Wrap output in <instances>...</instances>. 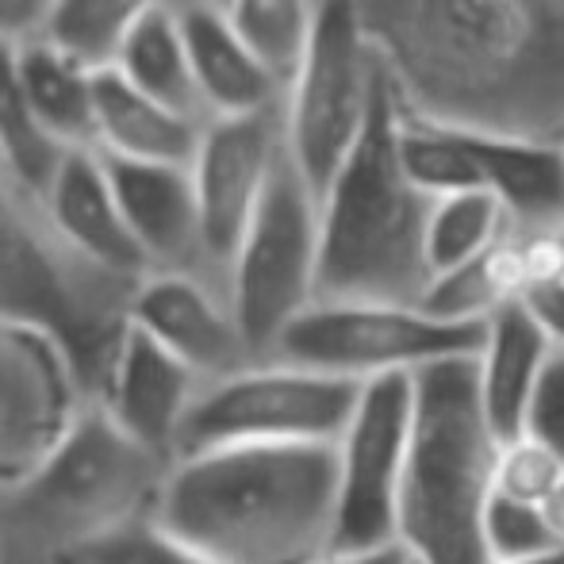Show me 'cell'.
<instances>
[{"instance_id": "obj_1", "label": "cell", "mask_w": 564, "mask_h": 564, "mask_svg": "<svg viewBox=\"0 0 564 564\" xmlns=\"http://www.w3.org/2000/svg\"><path fill=\"white\" fill-rule=\"evenodd\" d=\"M408 119L564 147V0H357Z\"/></svg>"}, {"instance_id": "obj_2", "label": "cell", "mask_w": 564, "mask_h": 564, "mask_svg": "<svg viewBox=\"0 0 564 564\" xmlns=\"http://www.w3.org/2000/svg\"><path fill=\"white\" fill-rule=\"evenodd\" d=\"M154 522L216 564H312L335 550V446H235L177 457Z\"/></svg>"}, {"instance_id": "obj_3", "label": "cell", "mask_w": 564, "mask_h": 564, "mask_svg": "<svg viewBox=\"0 0 564 564\" xmlns=\"http://www.w3.org/2000/svg\"><path fill=\"white\" fill-rule=\"evenodd\" d=\"M403 112L380 82L357 147L319 196V292L315 304L423 307L434 284L426 235L434 204L403 170Z\"/></svg>"}, {"instance_id": "obj_4", "label": "cell", "mask_w": 564, "mask_h": 564, "mask_svg": "<svg viewBox=\"0 0 564 564\" xmlns=\"http://www.w3.org/2000/svg\"><path fill=\"white\" fill-rule=\"evenodd\" d=\"M170 468L85 403L35 468L0 484V564H82L154 519Z\"/></svg>"}, {"instance_id": "obj_5", "label": "cell", "mask_w": 564, "mask_h": 564, "mask_svg": "<svg viewBox=\"0 0 564 564\" xmlns=\"http://www.w3.org/2000/svg\"><path fill=\"white\" fill-rule=\"evenodd\" d=\"M134 289L82 258L54 224L46 196L0 158V323L51 338L89 403L131 330Z\"/></svg>"}, {"instance_id": "obj_6", "label": "cell", "mask_w": 564, "mask_h": 564, "mask_svg": "<svg viewBox=\"0 0 564 564\" xmlns=\"http://www.w3.org/2000/svg\"><path fill=\"white\" fill-rule=\"evenodd\" d=\"M400 545L415 564H491L484 522L496 499L499 434L480 400L476 357L415 372Z\"/></svg>"}, {"instance_id": "obj_7", "label": "cell", "mask_w": 564, "mask_h": 564, "mask_svg": "<svg viewBox=\"0 0 564 564\" xmlns=\"http://www.w3.org/2000/svg\"><path fill=\"white\" fill-rule=\"evenodd\" d=\"M384 69L357 15V0H323L319 28L284 89V147L315 196L327 193L377 105Z\"/></svg>"}, {"instance_id": "obj_8", "label": "cell", "mask_w": 564, "mask_h": 564, "mask_svg": "<svg viewBox=\"0 0 564 564\" xmlns=\"http://www.w3.org/2000/svg\"><path fill=\"white\" fill-rule=\"evenodd\" d=\"M357 395L361 384L349 380L284 361H253L196 392L177 457L235 446H338Z\"/></svg>"}, {"instance_id": "obj_9", "label": "cell", "mask_w": 564, "mask_h": 564, "mask_svg": "<svg viewBox=\"0 0 564 564\" xmlns=\"http://www.w3.org/2000/svg\"><path fill=\"white\" fill-rule=\"evenodd\" d=\"M319 292V196L284 154L261 208L227 265V300L265 361L276 338L315 304Z\"/></svg>"}, {"instance_id": "obj_10", "label": "cell", "mask_w": 564, "mask_h": 564, "mask_svg": "<svg viewBox=\"0 0 564 564\" xmlns=\"http://www.w3.org/2000/svg\"><path fill=\"white\" fill-rule=\"evenodd\" d=\"M484 327H460L408 304H312L265 361H284L369 384L380 377H415L438 361L476 357Z\"/></svg>"}, {"instance_id": "obj_11", "label": "cell", "mask_w": 564, "mask_h": 564, "mask_svg": "<svg viewBox=\"0 0 564 564\" xmlns=\"http://www.w3.org/2000/svg\"><path fill=\"white\" fill-rule=\"evenodd\" d=\"M415 380L380 377L361 384L354 419L335 446L338 527L335 550L400 542V496L408 473Z\"/></svg>"}, {"instance_id": "obj_12", "label": "cell", "mask_w": 564, "mask_h": 564, "mask_svg": "<svg viewBox=\"0 0 564 564\" xmlns=\"http://www.w3.org/2000/svg\"><path fill=\"white\" fill-rule=\"evenodd\" d=\"M284 154V119L281 112L208 119L200 147L188 165L200 200L204 246L212 265L227 281V265L250 227L253 212L261 208Z\"/></svg>"}, {"instance_id": "obj_13", "label": "cell", "mask_w": 564, "mask_h": 564, "mask_svg": "<svg viewBox=\"0 0 564 564\" xmlns=\"http://www.w3.org/2000/svg\"><path fill=\"white\" fill-rule=\"evenodd\" d=\"M85 403L66 354L51 338L0 323V484L35 468Z\"/></svg>"}, {"instance_id": "obj_14", "label": "cell", "mask_w": 564, "mask_h": 564, "mask_svg": "<svg viewBox=\"0 0 564 564\" xmlns=\"http://www.w3.org/2000/svg\"><path fill=\"white\" fill-rule=\"evenodd\" d=\"M131 327L170 349L200 384H216L258 361L238 327L227 292L204 276H147L134 289Z\"/></svg>"}, {"instance_id": "obj_15", "label": "cell", "mask_w": 564, "mask_h": 564, "mask_svg": "<svg viewBox=\"0 0 564 564\" xmlns=\"http://www.w3.org/2000/svg\"><path fill=\"white\" fill-rule=\"evenodd\" d=\"M105 158V154H100ZM108 181L116 188V200L123 219L139 242L142 258L154 273H185L204 276L227 292V281L212 265L204 246L200 200H196L193 173L185 165H142L105 158Z\"/></svg>"}, {"instance_id": "obj_16", "label": "cell", "mask_w": 564, "mask_h": 564, "mask_svg": "<svg viewBox=\"0 0 564 564\" xmlns=\"http://www.w3.org/2000/svg\"><path fill=\"white\" fill-rule=\"evenodd\" d=\"M200 388V380L170 349L131 327L93 403L142 449L177 460L181 431H185V419Z\"/></svg>"}, {"instance_id": "obj_17", "label": "cell", "mask_w": 564, "mask_h": 564, "mask_svg": "<svg viewBox=\"0 0 564 564\" xmlns=\"http://www.w3.org/2000/svg\"><path fill=\"white\" fill-rule=\"evenodd\" d=\"M46 208L66 242L93 265L131 284H142L150 276V265L127 227L105 158L97 150H69L58 177L46 188Z\"/></svg>"}, {"instance_id": "obj_18", "label": "cell", "mask_w": 564, "mask_h": 564, "mask_svg": "<svg viewBox=\"0 0 564 564\" xmlns=\"http://www.w3.org/2000/svg\"><path fill=\"white\" fill-rule=\"evenodd\" d=\"M181 28H185V43H188V58H193V77H196L204 116L235 119V116L281 112L284 85L242 43V35L230 28L224 8L193 0V4L181 8Z\"/></svg>"}, {"instance_id": "obj_19", "label": "cell", "mask_w": 564, "mask_h": 564, "mask_svg": "<svg viewBox=\"0 0 564 564\" xmlns=\"http://www.w3.org/2000/svg\"><path fill=\"white\" fill-rule=\"evenodd\" d=\"M204 119L142 97L116 69L97 74V154L142 165H193Z\"/></svg>"}, {"instance_id": "obj_20", "label": "cell", "mask_w": 564, "mask_h": 564, "mask_svg": "<svg viewBox=\"0 0 564 564\" xmlns=\"http://www.w3.org/2000/svg\"><path fill=\"white\" fill-rule=\"evenodd\" d=\"M553 346L527 304H511L484 323V346L476 354V380L480 400L488 411L491 431L499 442H511L522 434L530 395L538 388Z\"/></svg>"}, {"instance_id": "obj_21", "label": "cell", "mask_w": 564, "mask_h": 564, "mask_svg": "<svg viewBox=\"0 0 564 564\" xmlns=\"http://www.w3.org/2000/svg\"><path fill=\"white\" fill-rule=\"evenodd\" d=\"M468 139L480 170V193L503 204L514 230L534 235L564 227V147L488 134Z\"/></svg>"}, {"instance_id": "obj_22", "label": "cell", "mask_w": 564, "mask_h": 564, "mask_svg": "<svg viewBox=\"0 0 564 564\" xmlns=\"http://www.w3.org/2000/svg\"><path fill=\"white\" fill-rule=\"evenodd\" d=\"M20 82L46 131L66 150H97V69L39 39L15 51Z\"/></svg>"}, {"instance_id": "obj_23", "label": "cell", "mask_w": 564, "mask_h": 564, "mask_svg": "<svg viewBox=\"0 0 564 564\" xmlns=\"http://www.w3.org/2000/svg\"><path fill=\"white\" fill-rule=\"evenodd\" d=\"M112 69L127 85H134L142 97L208 123L200 93H196L193 58H188L185 28H181V8H162V12L147 15L127 35V43L119 46Z\"/></svg>"}, {"instance_id": "obj_24", "label": "cell", "mask_w": 564, "mask_h": 564, "mask_svg": "<svg viewBox=\"0 0 564 564\" xmlns=\"http://www.w3.org/2000/svg\"><path fill=\"white\" fill-rule=\"evenodd\" d=\"M530 292V269L522 235L511 230L499 246H491L484 258L434 276L423 307L446 323L460 327H484L496 312L511 304H522Z\"/></svg>"}, {"instance_id": "obj_25", "label": "cell", "mask_w": 564, "mask_h": 564, "mask_svg": "<svg viewBox=\"0 0 564 564\" xmlns=\"http://www.w3.org/2000/svg\"><path fill=\"white\" fill-rule=\"evenodd\" d=\"M185 4L193 0H58L43 39L100 74L116 66L119 46L147 15Z\"/></svg>"}, {"instance_id": "obj_26", "label": "cell", "mask_w": 564, "mask_h": 564, "mask_svg": "<svg viewBox=\"0 0 564 564\" xmlns=\"http://www.w3.org/2000/svg\"><path fill=\"white\" fill-rule=\"evenodd\" d=\"M224 12L261 66L289 89L319 28L323 0H227Z\"/></svg>"}, {"instance_id": "obj_27", "label": "cell", "mask_w": 564, "mask_h": 564, "mask_svg": "<svg viewBox=\"0 0 564 564\" xmlns=\"http://www.w3.org/2000/svg\"><path fill=\"white\" fill-rule=\"evenodd\" d=\"M69 150L46 131V123L31 108L20 82L12 46H0V158L28 181L31 188L46 196L51 181L58 177Z\"/></svg>"}, {"instance_id": "obj_28", "label": "cell", "mask_w": 564, "mask_h": 564, "mask_svg": "<svg viewBox=\"0 0 564 564\" xmlns=\"http://www.w3.org/2000/svg\"><path fill=\"white\" fill-rule=\"evenodd\" d=\"M514 230L503 204L488 193H457L434 204L431 235H426V258L431 273H453L468 261L484 258Z\"/></svg>"}, {"instance_id": "obj_29", "label": "cell", "mask_w": 564, "mask_h": 564, "mask_svg": "<svg viewBox=\"0 0 564 564\" xmlns=\"http://www.w3.org/2000/svg\"><path fill=\"white\" fill-rule=\"evenodd\" d=\"M400 154L408 177L423 188L431 200H446L457 193H480V170H476L473 139L449 127L419 123L403 116Z\"/></svg>"}, {"instance_id": "obj_30", "label": "cell", "mask_w": 564, "mask_h": 564, "mask_svg": "<svg viewBox=\"0 0 564 564\" xmlns=\"http://www.w3.org/2000/svg\"><path fill=\"white\" fill-rule=\"evenodd\" d=\"M561 480H564V460L550 446H542V442L519 434V438L499 446L496 496L542 507L557 491Z\"/></svg>"}, {"instance_id": "obj_31", "label": "cell", "mask_w": 564, "mask_h": 564, "mask_svg": "<svg viewBox=\"0 0 564 564\" xmlns=\"http://www.w3.org/2000/svg\"><path fill=\"white\" fill-rule=\"evenodd\" d=\"M484 538H488L491 564H496V561H522V557H538V553L564 550V545H557V538H553L542 507L519 503V499H507V496L491 499L488 522H484Z\"/></svg>"}, {"instance_id": "obj_32", "label": "cell", "mask_w": 564, "mask_h": 564, "mask_svg": "<svg viewBox=\"0 0 564 564\" xmlns=\"http://www.w3.org/2000/svg\"><path fill=\"white\" fill-rule=\"evenodd\" d=\"M82 564H216L200 557L196 550H188L185 542H177L173 534H165L154 519L139 522V527L123 530L112 542L97 545Z\"/></svg>"}, {"instance_id": "obj_33", "label": "cell", "mask_w": 564, "mask_h": 564, "mask_svg": "<svg viewBox=\"0 0 564 564\" xmlns=\"http://www.w3.org/2000/svg\"><path fill=\"white\" fill-rule=\"evenodd\" d=\"M522 434L550 446L564 460V349H553L542 377H538Z\"/></svg>"}, {"instance_id": "obj_34", "label": "cell", "mask_w": 564, "mask_h": 564, "mask_svg": "<svg viewBox=\"0 0 564 564\" xmlns=\"http://www.w3.org/2000/svg\"><path fill=\"white\" fill-rule=\"evenodd\" d=\"M58 0H0V46H31L46 35Z\"/></svg>"}, {"instance_id": "obj_35", "label": "cell", "mask_w": 564, "mask_h": 564, "mask_svg": "<svg viewBox=\"0 0 564 564\" xmlns=\"http://www.w3.org/2000/svg\"><path fill=\"white\" fill-rule=\"evenodd\" d=\"M527 312L538 319V327L545 330L553 349H564V281H553V284H542L534 289L527 300Z\"/></svg>"}, {"instance_id": "obj_36", "label": "cell", "mask_w": 564, "mask_h": 564, "mask_svg": "<svg viewBox=\"0 0 564 564\" xmlns=\"http://www.w3.org/2000/svg\"><path fill=\"white\" fill-rule=\"evenodd\" d=\"M312 564H411L408 550L400 542L395 545H377V550H330L327 557Z\"/></svg>"}, {"instance_id": "obj_37", "label": "cell", "mask_w": 564, "mask_h": 564, "mask_svg": "<svg viewBox=\"0 0 564 564\" xmlns=\"http://www.w3.org/2000/svg\"><path fill=\"white\" fill-rule=\"evenodd\" d=\"M542 514H545V522H550L557 545H564V480L557 484V491L542 503Z\"/></svg>"}, {"instance_id": "obj_38", "label": "cell", "mask_w": 564, "mask_h": 564, "mask_svg": "<svg viewBox=\"0 0 564 564\" xmlns=\"http://www.w3.org/2000/svg\"><path fill=\"white\" fill-rule=\"evenodd\" d=\"M496 564H564V550L538 553V557H522V561H496Z\"/></svg>"}, {"instance_id": "obj_39", "label": "cell", "mask_w": 564, "mask_h": 564, "mask_svg": "<svg viewBox=\"0 0 564 564\" xmlns=\"http://www.w3.org/2000/svg\"><path fill=\"white\" fill-rule=\"evenodd\" d=\"M557 246H561V281H564V227H557Z\"/></svg>"}, {"instance_id": "obj_40", "label": "cell", "mask_w": 564, "mask_h": 564, "mask_svg": "<svg viewBox=\"0 0 564 564\" xmlns=\"http://www.w3.org/2000/svg\"><path fill=\"white\" fill-rule=\"evenodd\" d=\"M204 4H219V8H224V4H227V0H204Z\"/></svg>"}, {"instance_id": "obj_41", "label": "cell", "mask_w": 564, "mask_h": 564, "mask_svg": "<svg viewBox=\"0 0 564 564\" xmlns=\"http://www.w3.org/2000/svg\"><path fill=\"white\" fill-rule=\"evenodd\" d=\"M411 564H415V561H411Z\"/></svg>"}]
</instances>
